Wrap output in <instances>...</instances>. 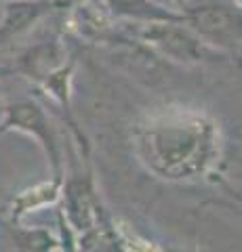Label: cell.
Segmentation results:
<instances>
[{
  "label": "cell",
  "instance_id": "cell-1",
  "mask_svg": "<svg viewBox=\"0 0 242 252\" xmlns=\"http://www.w3.org/2000/svg\"><path fill=\"white\" fill-rule=\"evenodd\" d=\"M202 132L190 126H169L158 128L147 135V149H150V162L162 175H190L194 168L200 166L198 158H202L205 147Z\"/></svg>",
  "mask_w": 242,
  "mask_h": 252
},
{
  "label": "cell",
  "instance_id": "cell-5",
  "mask_svg": "<svg viewBox=\"0 0 242 252\" xmlns=\"http://www.w3.org/2000/svg\"><path fill=\"white\" fill-rule=\"evenodd\" d=\"M46 2H9L6 4V15L0 26V44L11 40L13 36L23 34L32 23L46 11Z\"/></svg>",
  "mask_w": 242,
  "mask_h": 252
},
{
  "label": "cell",
  "instance_id": "cell-2",
  "mask_svg": "<svg viewBox=\"0 0 242 252\" xmlns=\"http://www.w3.org/2000/svg\"><path fill=\"white\" fill-rule=\"evenodd\" d=\"M192 28L210 42H234L242 38V15L223 4H205L190 13Z\"/></svg>",
  "mask_w": 242,
  "mask_h": 252
},
{
  "label": "cell",
  "instance_id": "cell-6",
  "mask_svg": "<svg viewBox=\"0 0 242 252\" xmlns=\"http://www.w3.org/2000/svg\"><path fill=\"white\" fill-rule=\"evenodd\" d=\"M59 59H61L59 46L53 44V42H44V44H38L34 49H30L26 55H23L21 69L34 78L49 76V74L55 72Z\"/></svg>",
  "mask_w": 242,
  "mask_h": 252
},
{
  "label": "cell",
  "instance_id": "cell-3",
  "mask_svg": "<svg viewBox=\"0 0 242 252\" xmlns=\"http://www.w3.org/2000/svg\"><path fill=\"white\" fill-rule=\"evenodd\" d=\"M143 38L147 44L169 55L177 61H198L205 55L200 38H196L190 30L173 26V23H150L143 30Z\"/></svg>",
  "mask_w": 242,
  "mask_h": 252
},
{
  "label": "cell",
  "instance_id": "cell-4",
  "mask_svg": "<svg viewBox=\"0 0 242 252\" xmlns=\"http://www.w3.org/2000/svg\"><path fill=\"white\" fill-rule=\"evenodd\" d=\"M9 124H15L17 128L30 130L42 141V145L51 152L53 162L57 164V152H55V139H53L49 124H46V118L42 114V109L34 105V103H19L13 105L9 109Z\"/></svg>",
  "mask_w": 242,
  "mask_h": 252
}]
</instances>
